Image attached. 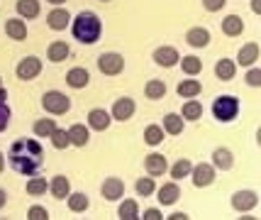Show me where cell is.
Masks as SVG:
<instances>
[{
    "mask_svg": "<svg viewBox=\"0 0 261 220\" xmlns=\"http://www.w3.org/2000/svg\"><path fill=\"white\" fill-rule=\"evenodd\" d=\"M225 5H227V0H203V8L207 12H220L225 10Z\"/></svg>",
    "mask_w": 261,
    "mask_h": 220,
    "instance_id": "7bdbcfd3",
    "label": "cell"
},
{
    "mask_svg": "<svg viewBox=\"0 0 261 220\" xmlns=\"http://www.w3.org/2000/svg\"><path fill=\"white\" fill-rule=\"evenodd\" d=\"M234 74H237V64H234L232 59H217L215 76L220 79V81H232V79H234Z\"/></svg>",
    "mask_w": 261,
    "mask_h": 220,
    "instance_id": "f546056e",
    "label": "cell"
},
{
    "mask_svg": "<svg viewBox=\"0 0 261 220\" xmlns=\"http://www.w3.org/2000/svg\"><path fill=\"white\" fill-rule=\"evenodd\" d=\"M178 115L186 120V123H195V120H200L203 117V103L200 101H195V98H188L186 103H183L181 113Z\"/></svg>",
    "mask_w": 261,
    "mask_h": 220,
    "instance_id": "83f0119b",
    "label": "cell"
},
{
    "mask_svg": "<svg viewBox=\"0 0 261 220\" xmlns=\"http://www.w3.org/2000/svg\"><path fill=\"white\" fill-rule=\"evenodd\" d=\"M191 169H193V162L191 159H178V162H173L169 166V174L173 181H181V179H186V176H191Z\"/></svg>",
    "mask_w": 261,
    "mask_h": 220,
    "instance_id": "e575fe53",
    "label": "cell"
},
{
    "mask_svg": "<svg viewBox=\"0 0 261 220\" xmlns=\"http://www.w3.org/2000/svg\"><path fill=\"white\" fill-rule=\"evenodd\" d=\"M88 83H91V74H88V69H83V66H73V69L66 71V86L81 91V88H86Z\"/></svg>",
    "mask_w": 261,
    "mask_h": 220,
    "instance_id": "d6986e66",
    "label": "cell"
},
{
    "mask_svg": "<svg viewBox=\"0 0 261 220\" xmlns=\"http://www.w3.org/2000/svg\"><path fill=\"white\" fill-rule=\"evenodd\" d=\"M217 179V169L213 164L207 162H200V164H193V169H191V181H193L195 188H207V186H213Z\"/></svg>",
    "mask_w": 261,
    "mask_h": 220,
    "instance_id": "8992f818",
    "label": "cell"
},
{
    "mask_svg": "<svg viewBox=\"0 0 261 220\" xmlns=\"http://www.w3.org/2000/svg\"><path fill=\"white\" fill-rule=\"evenodd\" d=\"M137 110V103L135 98H129V95H122V98H117L113 103V110H110V117L117 120V123H127V120H132Z\"/></svg>",
    "mask_w": 261,
    "mask_h": 220,
    "instance_id": "9c48e42d",
    "label": "cell"
},
{
    "mask_svg": "<svg viewBox=\"0 0 261 220\" xmlns=\"http://www.w3.org/2000/svg\"><path fill=\"white\" fill-rule=\"evenodd\" d=\"M154 193H156L161 206H173L181 198V186H178V181H169V184H164L161 188H156Z\"/></svg>",
    "mask_w": 261,
    "mask_h": 220,
    "instance_id": "2e32d148",
    "label": "cell"
},
{
    "mask_svg": "<svg viewBox=\"0 0 261 220\" xmlns=\"http://www.w3.org/2000/svg\"><path fill=\"white\" fill-rule=\"evenodd\" d=\"M66 206L71 213H86V210L91 208V198L86 196L83 191H76V193L71 191L66 196Z\"/></svg>",
    "mask_w": 261,
    "mask_h": 220,
    "instance_id": "4316f807",
    "label": "cell"
},
{
    "mask_svg": "<svg viewBox=\"0 0 261 220\" xmlns=\"http://www.w3.org/2000/svg\"><path fill=\"white\" fill-rule=\"evenodd\" d=\"M46 3H49V5H54V8H61L66 0H46Z\"/></svg>",
    "mask_w": 261,
    "mask_h": 220,
    "instance_id": "c3c4849f",
    "label": "cell"
},
{
    "mask_svg": "<svg viewBox=\"0 0 261 220\" xmlns=\"http://www.w3.org/2000/svg\"><path fill=\"white\" fill-rule=\"evenodd\" d=\"M110 125H113L110 110H105V108H93V110H88V130L105 132Z\"/></svg>",
    "mask_w": 261,
    "mask_h": 220,
    "instance_id": "7c38bea8",
    "label": "cell"
},
{
    "mask_svg": "<svg viewBox=\"0 0 261 220\" xmlns=\"http://www.w3.org/2000/svg\"><path fill=\"white\" fill-rule=\"evenodd\" d=\"M71 35L81 44H95L102 35V20L93 10H81L76 17H71Z\"/></svg>",
    "mask_w": 261,
    "mask_h": 220,
    "instance_id": "7a4b0ae2",
    "label": "cell"
},
{
    "mask_svg": "<svg viewBox=\"0 0 261 220\" xmlns=\"http://www.w3.org/2000/svg\"><path fill=\"white\" fill-rule=\"evenodd\" d=\"M183 125H186V120H183L178 113H166V115H164V125H161V128H164V132H166V135H173V137H176V135H181V132H183Z\"/></svg>",
    "mask_w": 261,
    "mask_h": 220,
    "instance_id": "4dcf8cb0",
    "label": "cell"
},
{
    "mask_svg": "<svg viewBox=\"0 0 261 220\" xmlns=\"http://www.w3.org/2000/svg\"><path fill=\"white\" fill-rule=\"evenodd\" d=\"M139 203L135 198H120V206H117V218L120 220H139Z\"/></svg>",
    "mask_w": 261,
    "mask_h": 220,
    "instance_id": "484cf974",
    "label": "cell"
},
{
    "mask_svg": "<svg viewBox=\"0 0 261 220\" xmlns=\"http://www.w3.org/2000/svg\"><path fill=\"white\" fill-rule=\"evenodd\" d=\"M68 25H71V12L66 8H54L46 15V27L54 30V32H64Z\"/></svg>",
    "mask_w": 261,
    "mask_h": 220,
    "instance_id": "9a60e30c",
    "label": "cell"
},
{
    "mask_svg": "<svg viewBox=\"0 0 261 220\" xmlns=\"http://www.w3.org/2000/svg\"><path fill=\"white\" fill-rule=\"evenodd\" d=\"M166 83L161 81V79H149L147 86H144V95H147L149 101H161L164 95H166Z\"/></svg>",
    "mask_w": 261,
    "mask_h": 220,
    "instance_id": "836d02e7",
    "label": "cell"
},
{
    "mask_svg": "<svg viewBox=\"0 0 261 220\" xmlns=\"http://www.w3.org/2000/svg\"><path fill=\"white\" fill-rule=\"evenodd\" d=\"M98 71L102 76H120L125 71V57L117 52H102L98 57Z\"/></svg>",
    "mask_w": 261,
    "mask_h": 220,
    "instance_id": "5b68a950",
    "label": "cell"
},
{
    "mask_svg": "<svg viewBox=\"0 0 261 220\" xmlns=\"http://www.w3.org/2000/svg\"><path fill=\"white\" fill-rule=\"evenodd\" d=\"M66 132H68V139H71V147H86L91 142V130L86 125H81V123L71 125Z\"/></svg>",
    "mask_w": 261,
    "mask_h": 220,
    "instance_id": "cb8c5ba5",
    "label": "cell"
},
{
    "mask_svg": "<svg viewBox=\"0 0 261 220\" xmlns=\"http://www.w3.org/2000/svg\"><path fill=\"white\" fill-rule=\"evenodd\" d=\"M213 166H215L217 172H229L232 166H234V157H232V150L227 147H215L213 150Z\"/></svg>",
    "mask_w": 261,
    "mask_h": 220,
    "instance_id": "ffe728a7",
    "label": "cell"
},
{
    "mask_svg": "<svg viewBox=\"0 0 261 220\" xmlns=\"http://www.w3.org/2000/svg\"><path fill=\"white\" fill-rule=\"evenodd\" d=\"M42 108L49 115H66L71 110V98L61 91H46L42 95Z\"/></svg>",
    "mask_w": 261,
    "mask_h": 220,
    "instance_id": "277c9868",
    "label": "cell"
},
{
    "mask_svg": "<svg viewBox=\"0 0 261 220\" xmlns=\"http://www.w3.org/2000/svg\"><path fill=\"white\" fill-rule=\"evenodd\" d=\"M242 32H244V20H242L239 15H227V17L222 20V35L239 37Z\"/></svg>",
    "mask_w": 261,
    "mask_h": 220,
    "instance_id": "1f68e13d",
    "label": "cell"
},
{
    "mask_svg": "<svg viewBox=\"0 0 261 220\" xmlns=\"http://www.w3.org/2000/svg\"><path fill=\"white\" fill-rule=\"evenodd\" d=\"M100 3H110V0H100Z\"/></svg>",
    "mask_w": 261,
    "mask_h": 220,
    "instance_id": "f907efd6",
    "label": "cell"
},
{
    "mask_svg": "<svg viewBox=\"0 0 261 220\" xmlns=\"http://www.w3.org/2000/svg\"><path fill=\"white\" fill-rule=\"evenodd\" d=\"M186 44L193 46V49H205L210 44V30L207 27H191L186 32Z\"/></svg>",
    "mask_w": 261,
    "mask_h": 220,
    "instance_id": "ac0fdd59",
    "label": "cell"
},
{
    "mask_svg": "<svg viewBox=\"0 0 261 220\" xmlns=\"http://www.w3.org/2000/svg\"><path fill=\"white\" fill-rule=\"evenodd\" d=\"M151 59H154V64H156V66H161V69H173V66H178V59H181V54H178V49H176V46L166 44V46L154 49Z\"/></svg>",
    "mask_w": 261,
    "mask_h": 220,
    "instance_id": "30bf717a",
    "label": "cell"
},
{
    "mask_svg": "<svg viewBox=\"0 0 261 220\" xmlns=\"http://www.w3.org/2000/svg\"><path fill=\"white\" fill-rule=\"evenodd\" d=\"M5 35L15 39V42H22L27 39V22H24L22 17H10V20H5Z\"/></svg>",
    "mask_w": 261,
    "mask_h": 220,
    "instance_id": "7402d4cb",
    "label": "cell"
},
{
    "mask_svg": "<svg viewBox=\"0 0 261 220\" xmlns=\"http://www.w3.org/2000/svg\"><path fill=\"white\" fill-rule=\"evenodd\" d=\"M139 218H144V220H161V218H164V213H161L159 208H147V210H144V215H139Z\"/></svg>",
    "mask_w": 261,
    "mask_h": 220,
    "instance_id": "ee69618b",
    "label": "cell"
},
{
    "mask_svg": "<svg viewBox=\"0 0 261 220\" xmlns=\"http://www.w3.org/2000/svg\"><path fill=\"white\" fill-rule=\"evenodd\" d=\"M178 66L186 76H198L203 71V59L195 57V54H188V57H181L178 59Z\"/></svg>",
    "mask_w": 261,
    "mask_h": 220,
    "instance_id": "f1b7e54d",
    "label": "cell"
},
{
    "mask_svg": "<svg viewBox=\"0 0 261 220\" xmlns=\"http://www.w3.org/2000/svg\"><path fill=\"white\" fill-rule=\"evenodd\" d=\"M135 191L137 196H154V191H156V184H154V176H142V179H137L135 181Z\"/></svg>",
    "mask_w": 261,
    "mask_h": 220,
    "instance_id": "f35d334b",
    "label": "cell"
},
{
    "mask_svg": "<svg viewBox=\"0 0 261 220\" xmlns=\"http://www.w3.org/2000/svg\"><path fill=\"white\" fill-rule=\"evenodd\" d=\"M0 88H3V79H0Z\"/></svg>",
    "mask_w": 261,
    "mask_h": 220,
    "instance_id": "816d5d0a",
    "label": "cell"
},
{
    "mask_svg": "<svg viewBox=\"0 0 261 220\" xmlns=\"http://www.w3.org/2000/svg\"><path fill=\"white\" fill-rule=\"evenodd\" d=\"M68 57H71V46H68V42H64V39H54L51 44L46 46V59H49L51 64H61V61H66Z\"/></svg>",
    "mask_w": 261,
    "mask_h": 220,
    "instance_id": "e0dca14e",
    "label": "cell"
},
{
    "mask_svg": "<svg viewBox=\"0 0 261 220\" xmlns=\"http://www.w3.org/2000/svg\"><path fill=\"white\" fill-rule=\"evenodd\" d=\"M251 12H254V15H261V0H251Z\"/></svg>",
    "mask_w": 261,
    "mask_h": 220,
    "instance_id": "7dc6e473",
    "label": "cell"
},
{
    "mask_svg": "<svg viewBox=\"0 0 261 220\" xmlns=\"http://www.w3.org/2000/svg\"><path fill=\"white\" fill-rule=\"evenodd\" d=\"M144 169H147L149 176H164L166 172H169V162H166V157L164 154H159V152H151V154H147L144 157Z\"/></svg>",
    "mask_w": 261,
    "mask_h": 220,
    "instance_id": "4fadbf2b",
    "label": "cell"
},
{
    "mask_svg": "<svg viewBox=\"0 0 261 220\" xmlns=\"http://www.w3.org/2000/svg\"><path fill=\"white\" fill-rule=\"evenodd\" d=\"M46 188H49V181H46L44 176H37V174H32V179H27V186H24L27 196H34V198L44 196Z\"/></svg>",
    "mask_w": 261,
    "mask_h": 220,
    "instance_id": "d6a6232c",
    "label": "cell"
},
{
    "mask_svg": "<svg viewBox=\"0 0 261 220\" xmlns=\"http://www.w3.org/2000/svg\"><path fill=\"white\" fill-rule=\"evenodd\" d=\"M5 206H8V191H5V188H0V210L5 208Z\"/></svg>",
    "mask_w": 261,
    "mask_h": 220,
    "instance_id": "bcb514c9",
    "label": "cell"
},
{
    "mask_svg": "<svg viewBox=\"0 0 261 220\" xmlns=\"http://www.w3.org/2000/svg\"><path fill=\"white\" fill-rule=\"evenodd\" d=\"M57 128L59 125H57L54 117H39V120L32 125V132H34V137H49Z\"/></svg>",
    "mask_w": 261,
    "mask_h": 220,
    "instance_id": "d590c367",
    "label": "cell"
},
{
    "mask_svg": "<svg viewBox=\"0 0 261 220\" xmlns=\"http://www.w3.org/2000/svg\"><path fill=\"white\" fill-rule=\"evenodd\" d=\"M27 220H49V210L44 206H32L27 210Z\"/></svg>",
    "mask_w": 261,
    "mask_h": 220,
    "instance_id": "b9f144b4",
    "label": "cell"
},
{
    "mask_svg": "<svg viewBox=\"0 0 261 220\" xmlns=\"http://www.w3.org/2000/svg\"><path fill=\"white\" fill-rule=\"evenodd\" d=\"M49 142H51V147L54 150H66L71 147V139H68V132L64 128H57L51 135H49Z\"/></svg>",
    "mask_w": 261,
    "mask_h": 220,
    "instance_id": "ab89813d",
    "label": "cell"
},
{
    "mask_svg": "<svg viewBox=\"0 0 261 220\" xmlns=\"http://www.w3.org/2000/svg\"><path fill=\"white\" fill-rule=\"evenodd\" d=\"M200 91H203V83L198 81L195 76H191V79H183V81L176 86V93H178L181 98H198V95H200Z\"/></svg>",
    "mask_w": 261,
    "mask_h": 220,
    "instance_id": "d4e9b609",
    "label": "cell"
},
{
    "mask_svg": "<svg viewBox=\"0 0 261 220\" xmlns=\"http://www.w3.org/2000/svg\"><path fill=\"white\" fill-rule=\"evenodd\" d=\"M232 210H237V213H249L259 206V193L256 191H251V188H242V191H234L232 193Z\"/></svg>",
    "mask_w": 261,
    "mask_h": 220,
    "instance_id": "52a82bcc",
    "label": "cell"
},
{
    "mask_svg": "<svg viewBox=\"0 0 261 220\" xmlns=\"http://www.w3.org/2000/svg\"><path fill=\"white\" fill-rule=\"evenodd\" d=\"M49 191H51V196L57 198V201H66V196L71 193V181H68V176H64V174L51 176Z\"/></svg>",
    "mask_w": 261,
    "mask_h": 220,
    "instance_id": "44dd1931",
    "label": "cell"
},
{
    "mask_svg": "<svg viewBox=\"0 0 261 220\" xmlns=\"http://www.w3.org/2000/svg\"><path fill=\"white\" fill-rule=\"evenodd\" d=\"M259 57H261L259 44H256V42H247V44H242V49L237 52V64L244 66V69H249V66H256Z\"/></svg>",
    "mask_w": 261,
    "mask_h": 220,
    "instance_id": "5bb4252c",
    "label": "cell"
},
{
    "mask_svg": "<svg viewBox=\"0 0 261 220\" xmlns=\"http://www.w3.org/2000/svg\"><path fill=\"white\" fill-rule=\"evenodd\" d=\"M10 120H12V110H10V105H8V91H5V86H3V88H0V132L8 130Z\"/></svg>",
    "mask_w": 261,
    "mask_h": 220,
    "instance_id": "8d00e7d4",
    "label": "cell"
},
{
    "mask_svg": "<svg viewBox=\"0 0 261 220\" xmlns=\"http://www.w3.org/2000/svg\"><path fill=\"white\" fill-rule=\"evenodd\" d=\"M3 172H5V154L0 152V174H3Z\"/></svg>",
    "mask_w": 261,
    "mask_h": 220,
    "instance_id": "681fc988",
    "label": "cell"
},
{
    "mask_svg": "<svg viewBox=\"0 0 261 220\" xmlns=\"http://www.w3.org/2000/svg\"><path fill=\"white\" fill-rule=\"evenodd\" d=\"M100 196L105 201H120V198L125 196V181L120 179V176H108L105 181L100 184Z\"/></svg>",
    "mask_w": 261,
    "mask_h": 220,
    "instance_id": "8fae6325",
    "label": "cell"
},
{
    "mask_svg": "<svg viewBox=\"0 0 261 220\" xmlns=\"http://www.w3.org/2000/svg\"><path fill=\"white\" fill-rule=\"evenodd\" d=\"M8 159H10V166L22 176H32L42 169L44 164V147L39 144V139L32 137H20L10 144V152H8Z\"/></svg>",
    "mask_w": 261,
    "mask_h": 220,
    "instance_id": "6da1fadb",
    "label": "cell"
},
{
    "mask_svg": "<svg viewBox=\"0 0 261 220\" xmlns=\"http://www.w3.org/2000/svg\"><path fill=\"white\" fill-rule=\"evenodd\" d=\"M213 117H215L217 123H232V120H237L239 110H242V103H239L237 95H217L215 101H213Z\"/></svg>",
    "mask_w": 261,
    "mask_h": 220,
    "instance_id": "3957f363",
    "label": "cell"
},
{
    "mask_svg": "<svg viewBox=\"0 0 261 220\" xmlns=\"http://www.w3.org/2000/svg\"><path fill=\"white\" fill-rule=\"evenodd\" d=\"M15 10H17V17L34 20V17H39L42 5H39V0H17V3H15Z\"/></svg>",
    "mask_w": 261,
    "mask_h": 220,
    "instance_id": "603a6c76",
    "label": "cell"
},
{
    "mask_svg": "<svg viewBox=\"0 0 261 220\" xmlns=\"http://www.w3.org/2000/svg\"><path fill=\"white\" fill-rule=\"evenodd\" d=\"M244 81H247V86H251V88H259L261 86V69L259 66H249L247 76H244Z\"/></svg>",
    "mask_w": 261,
    "mask_h": 220,
    "instance_id": "60d3db41",
    "label": "cell"
},
{
    "mask_svg": "<svg viewBox=\"0 0 261 220\" xmlns=\"http://www.w3.org/2000/svg\"><path fill=\"white\" fill-rule=\"evenodd\" d=\"M191 218V215H188V213H181V210H178V213H171L169 215V220H188Z\"/></svg>",
    "mask_w": 261,
    "mask_h": 220,
    "instance_id": "f6af8a7d",
    "label": "cell"
},
{
    "mask_svg": "<svg viewBox=\"0 0 261 220\" xmlns=\"http://www.w3.org/2000/svg\"><path fill=\"white\" fill-rule=\"evenodd\" d=\"M164 128L161 125H147L144 128V142H147L149 147H159L161 142H164Z\"/></svg>",
    "mask_w": 261,
    "mask_h": 220,
    "instance_id": "74e56055",
    "label": "cell"
},
{
    "mask_svg": "<svg viewBox=\"0 0 261 220\" xmlns=\"http://www.w3.org/2000/svg\"><path fill=\"white\" fill-rule=\"evenodd\" d=\"M15 74L20 81H34L42 74V59L39 57H24L20 59V64L15 66Z\"/></svg>",
    "mask_w": 261,
    "mask_h": 220,
    "instance_id": "ba28073f",
    "label": "cell"
}]
</instances>
